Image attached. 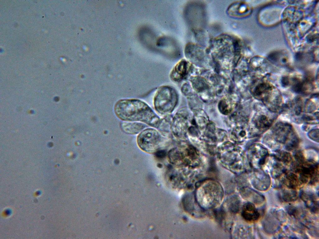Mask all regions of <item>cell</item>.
Segmentation results:
<instances>
[{
  "mask_svg": "<svg viewBox=\"0 0 319 239\" xmlns=\"http://www.w3.org/2000/svg\"><path fill=\"white\" fill-rule=\"evenodd\" d=\"M281 198L284 201H292L296 199L297 193L293 190H284L281 194Z\"/></svg>",
  "mask_w": 319,
  "mask_h": 239,
  "instance_id": "obj_16",
  "label": "cell"
},
{
  "mask_svg": "<svg viewBox=\"0 0 319 239\" xmlns=\"http://www.w3.org/2000/svg\"><path fill=\"white\" fill-rule=\"evenodd\" d=\"M156 155L157 157H162L165 156L166 155V152L165 151L162 150H159L156 152Z\"/></svg>",
  "mask_w": 319,
  "mask_h": 239,
  "instance_id": "obj_19",
  "label": "cell"
},
{
  "mask_svg": "<svg viewBox=\"0 0 319 239\" xmlns=\"http://www.w3.org/2000/svg\"><path fill=\"white\" fill-rule=\"evenodd\" d=\"M197 193V200L202 207L212 208L220 204L223 197V190L220 185L212 180L202 182Z\"/></svg>",
  "mask_w": 319,
  "mask_h": 239,
  "instance_id": "obj_4",
  "label": "cell"
},
{
  "mask_svg": "<svg viewBox=\"0 0 319 239\" xmlns=\"http://www.w3.org/2000/svg\"><path fill=\"white\" fill-rule=\"evenodd\" d=\"M274 138L276 141L281 143L287 142L291 136L292 128L288 124L279 123L273 129Z\"/></svg>",
  "mask_w": 319,
  "mask_h": 239,
  "instance_id": "obj_9",
  "label": "cell"
},
{
  "mask_svg": "<svg viewBox=\"0 0 319 239\" xmlns=\"http://www.w3.org/2000/svg\"><path fill=\"white\" fill-rule=\"evenodd\" d=\"M253 182L255 187L261 190H267L270 184V180L269 176L261 171L257 172L254 175Z\"/></svg>",
  "mask_w": 319,
  "mask_h": 239,
  "instance_id": "obj_13",
  "label": "cell"
},
{
  "mask_svg": "<svg viewBox=\"0 0 319 239\" xmlns=\"http://www.w3.org/2000/svg\"><path fill=\"white\" fill-rule=\"evenodd\" d=\"M301 197L307 206L313 212L318 211V203L315 195L311 193L302 192Z\"/></svg>",
  "mask_w": 319,
  "mask_h": 239,
  "instance_id": "obj_15",
  "label": "cell"
},
{
  "mask_svg": "<svg viewBox=\"0 0 319 239\" xmlns=\"http://www.w3.org/2000/svg\"><path fill=\"white\" fill-rule=\"evenodd\" d=\"M190 67L191 65L188 62L184 59L181 60L172 70L170 75V78L177 82L184 79L188 74Z\"/></svg>",
  "mask_w": 319,
  "mask_h": 239,
  "instance_id": "obj_8",
  "label": "cell"
},
{
  "mask_svg": "<svg viewBox=\"0 0 319 239\" xmlns=\"http://www.w3.org/2000/svg\"><path fill=\"white\" fill-rule=\"evenodd\" d=\"M247 133L245 127L241 126H237L233 127L230 129L228 134V137L233 143H241L246 139Z\"/></svg>",
  "mask_w": 319,
  "mask_h": 239,
  "instance_id": "obj_10",
  "label": "cell"
},
{
  "mask_svg": "<svg viewBox=\"0 0 319 239\" xmlns=\"http://www.w3.org/2000/svg\"><path fill=\"white\" fill-rule=\"evenodd\" d=\"M218 161L225 168L235 174H240L245 170L247 157L242 148L232 142L226 141L215 151Z\"/></svg>",
  "mask_w": 319,
  "mask_h": 239,
  "instance_id": "obj_2",
  "label": "cell"
},
{
  "mask_svg": "<svg viewBox=\"0 0 319 239\" xmlns=\"http://www.w3.org/2000/svg\"><path fill=\"white\" fill-rule=\"evenodd\" d=\"M178 96L176 90L169 86L160 87L157 91L154 99L155 110L160 114H170L176 107Z\"/></svg>",
  "mask_w": 319,
  "mask_h": 239,
  "instance_id": "obj_5",
  "label": "cell"
},
{
  "mask_svg": "<svg viewBox=\"0 0 319 239\" xmlns=\"http://www.w3.org/2000/svg\"><path fill=\"white\" fill-rule=\"evenodd\" d=\"M144 124L136 122H124L121 124L122 130L125 133L129 134H136L139 133L145 127Z\"/></svg>",
  "mask_w": 319,
  "mask_h": 239,
  "instance_id": "obj_14",
  "label": "cell"
},
{
  "mask_svg": "<svg viewBox=\"0 0 319 239\" xmlns=\"http://www.w3.org/2000/svg\"><path fill=\"white\" fill-rule=\"evenodd\" d=\"M168 157L173 164L183 165L197 170H200L206 162L200 152L193 145L188 144L172 149L168 153Z\"/></svg>",
  "mask_w": 319,
  "mask_h": 239,
  "instance_id": "obj_3",
  "label": "cell"
},
{
  "mask_svg": "<svg viewBox=\"0 0 319 239\" xmlns=\"http://www.w3.org/2000/svg\"><path fill=\"white\" fill-rule=\"evenodd\" d=\"M242 215L246 220L253 222L257 220L260 217V214L254 205L250 203H246L243 206Z\"/></svg>",
  "mask_w": 319,
  "mask_h": 239,
  "instance_id": "obj_11",
  "label": "cell"
},
{
  "mask_svg": "<svg viewBox=\"0 0 319 239\" xmlns=\"http://www.w3.org/2000/svg\"><path fill=\"white\" fill-rule=\"evenodd\" d=\"M165 137L158 131L153 129L143 130L138 136L137 143L144 151L155 153L166 143Z\"/></svg>",
  "mask_w": 319,
  "mask_h": 239,
  "instance_id": "obj_6",
  "label": "cell"
},
{
  "mask_svg": "<svg viewBox=\"0 0 319 239\" xmlns=\"http://www.w3.org/2000/svg\"><path fill=\"white\" fill-rule=\"evenodd\" d=\"M268 155L267 150L258 144H254L248 148L247 157L250 164L257 168L264 164Z\"/></svg>",
  "mask_w": 319,
  "mask_h": 239,
  "instance_id": "obj_7",
  "label": "cell"
},
{
  "mask_svg": "<svg viewBox=\"0 0 319 239\" xmlns=\"http://www.w3.org/2000/svg\"><path fill=\"white\" fill-rule=\"evenodd\" d=\"M219 109L220 111L224 115H227L229 113V110L226 104L223 101L221 102L219 104Z\"/></svg>",
  "mask_w": 319,
  "mask_h": 239,
  "instance_id": "obj_17",
  "label": "cell"
},
{
  "mask_svg": "<svg viewBox=\"0 0 319 239\" xmlns=\"http://www.w3.org/2000/svg\"><path fill=\"white\" fill-rule=\"evenodd\" d=\"M114 110L117 117L124 121L141 122L156 128L159 127L161 122L151 108L140 100H120L116 103Z\"/></svg>",
  "mask_w": 319,
  "mask_h": 239,
  "instance_id": "obj_1",
  "label": "cell"
},
{
  "mask_svg": "<svg viewBox=\"0 0 319 239\" xmlns=\"http://www.w3.org/2000/svg\"><path fill=\"white\" fill-rule=\"evenodd\" d=\"M272 120H271L265 115L260 114L256 116L254 120L255 129L256 133H259L266 130L271 125Z\"/></svg>",
  "mask_w": 319,
  "mask_h": 239,
  "instance_id": "obj_12",
  "label": "cell"
},
{
  "mask_svg": "<svg viewBox=\"0 0 319 239\" xmlns=\"http://www.w3.org/2000/svg\"><path fill=\"white\" fill-rule=\"evenodd\" d=\"M281 82L282 84L284 87L287 86L289 84L288 78L286 77H283L282 78Z\"/></svg>",
  "mask_w": 319,
  "mask_h": 239,
  "instance_id": "obj_20",
  "label": "cell"
},
{
  "mask_svg": "<svg viewBox=\"0 0 319 239\" xmlns=\"http://www.w3.org/2000/svg\"><path fill=\"white\" fill-rule=\"evenodd\" d=\"M319 134H318V130H317L316 129L313 130L311 131L309 133V136L311 138L314 140H316L317 141V140L318 141L319 139Z\"/></svg>",
  "mask_w": 319,
  "mask_h": 239,
  "instance_id": "obj_18",
  "label": "cell"
}]
</instances>
